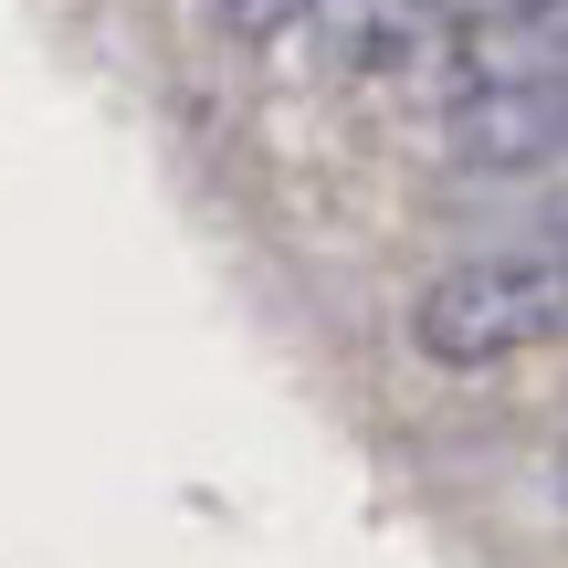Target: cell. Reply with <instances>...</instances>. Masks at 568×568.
<instances>
[{"mask_svg": "<svg viewBox=\"0 0 568 568\" xmlns=\"http://www.w3.org/2000/svg\"><path fill=\"white\" fill-rule=\"evenodd\" d=\"M400 337L422 368H453V379H485L506 358L568 347V253L516 232L495 253H464V264L422 274L400 305Z\"/></svg>", "mask_w": 568, "mask_h": 568, "instance_id": "1", "label": "cell"}, {"mask_svg": "<svg viewBox=\"0 0 568 568\" xmlns=\"http://www.w3.org/2000/svg\"><path fill=\"white\" fill-rule=\"evenodd\" d=\"M443 159L464 180H537V169H568V63H537V74H495L443 95Z\"/></svg>", "mask_w": 568, "mask_h": 568, "instance_id": "2", "label": "cell"}, {"mask_svg": "<svg viewBox=\"0 0 568 568\" xmlns=\"http://www.w3.org/2000/svg\"><path fill=\"white\" fill-rule=\"evenodd\" d=\"M201 21L232 32V42H295V32L326 21V0H201Z\"/></svg>", "mask_w": 568, "mask_h": 568, "instance_id": "3", "label": "cell"}, {"mask_svg": "<svg viewBox=\"0 0 568 568\" xmlns=\"http://www.w3.org/2000/svg\"><path fill=\"white\" fill-rule=\"evenodd\" d=\"M527 232H537V243H558V253H568V201H548V211H537Z\"/></svg>", "mask_w": 568, "mask_h": 568, "instance_id": "4", "label": "cell"}]
</instances>
